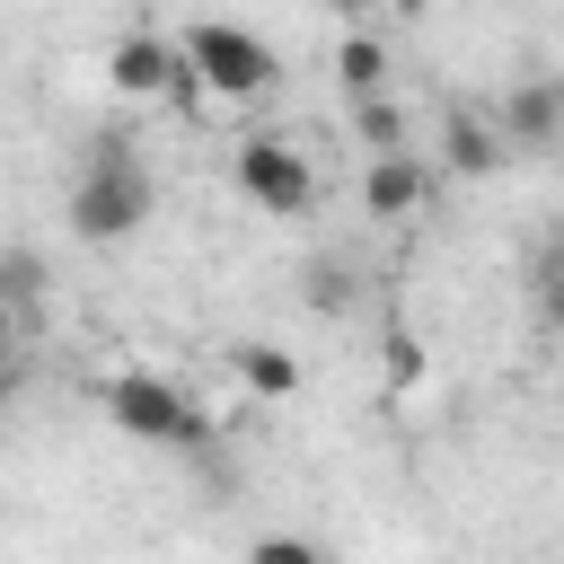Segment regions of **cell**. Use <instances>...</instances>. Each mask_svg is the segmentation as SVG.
Here are the masks:
<instances>
[{
	"label": "cell",
	"instance_id": "obj_2",
	"mask_svg": "<svg viewBox=\"0 0 564 564\" xmlns=\"http://www.w3.org/2000/svg\"><path fill=\"white\" fill-rule=\"evenodd\" d=\"M176 53H185V106H194V115H203V106H247V97H264V88L282 79L273 44H264L256 26H229V18H194V26L176 35Z\"/></svg>",
	"mask_w": 564,
	"mask_h": 564
},
{
	"label": "cell",
	"instance_id": "obj_5",
	"mask_svg": "<svg viewBox=\"0 0 564 564\" xmlns=\"http://www.w3.org/2000/svg\"><path fill=\"white\" fill-rule=\"evenodd\" d=\"M106 88H115V97H141V106H159V97L185 106V53H176V35L123 26V35L106 44Z\"/></svg>",
	"mask_w": 564,
	"mask_h": 564
},
{
	"label": "cell",
	"instance_id": "obj_6",
	"mask_svg": "<svg viewBox=\"0 0 564 564\" xmlns=\"http://www.w3.org/2000/svg\"><path fill=\"white\" fill-rule=\"evenodd\" d=\"M494 132H502V150H520V159L564 150V70H529V79H511L502 106H494Z\"/></svg>",
	"mask_w": 564,
	"mask_h": 564
},
{
	"label": "cell",
	"instance_id": "obj_15",
	"mask_svg": "<svg viewBox=\"0 0 564 564\" xmlns=\"http://www.w3.org/2000/svg\"><path fill=\"white\" fill-rule=\"evenodd\" d=\"M538 317L564 335V247H546V264H538Z\"/></svg>",
	"mask_w": 564,
	"mask_h": 564
},
{
	"label": "cell",
	"instance_id": "obj_18",
	"mask_svg": "<svg viewBox=\"0 0 564 564\" xmlns=\"http://www.w3.org/2000/svg\"><path fill=\"white\" fill-rule=\"evenodd\" d=\"M18 397H26V352H18V361H0V414H9Z\"/></svg>",
	"mask_w": 564,
	"mask_h": 564
},
{
	"label": "cell",
	"instance_id": "obj_9",
	"mask_svg": "<svg viewBox=\"0 0 564 564\" xmlns=\"http://www.w3.org/2000/svg\"><path fill=\"white\" fill-rule=\"evenodd\" d=\"M335 88H344V106L388 97V44H379L370 26H344V44H335Z\"/></svg>",
	"mask_w": 564,
	"mask_h": 564
},
{
	"label": "cell",
	"instance_id": "obj_13",
	"mask_svg": "<svg viewBox=\"0 0 564 564\" xmlns=\"http://www.w3.org/2000/svg\"><path fill=\"white\" fill-rule=\"evenodd\" d=\"M247 564H335L317 538H291V529H273V538H256L247 546Z\"/></svg>",
	"mask_w": 564,
	"mask_h": 564
},
{
	"label": "cell",
	"instance_id": "obj_1",
	"mask_svg": "<svg viewBox=\"0 0 564 564\" xmlns=\"http://www.w3.org/2000/svg\"><path fill=\"white\" fill-rule=\"evenodd\" d=\"M150 203H159V185H150L141 150L123 132H97L79 176H70V238L79 247H123V238H141Z\"/></svg>",
	"mask_w": 564,
	"mask_h": 564
},
{
	"label": "cell",
	"instance_id": "obj_16",
	"mask_svg": "<svg viewBox=\"0 0 564 564\" xmlns=\"http://www.w3.org/2000/svg\"><path fill=\"white\" fill-rule=\"evenodd\" d=\"M388 370H397V388L423 370V352H414V335H388Z\"/></svg>",
	"mask_w": 564,
	"mask_h": 564
},
{
	"label": "cell",
	"instance_id": "obj_12",
	"mask_svg": "<svg viewBox=\"0 0 564 564\" xmlns=\"http://www.w3.org/2000/svg\"><path fill=\"white\" fill-rule=\"evenodd\" d=\"M0 300H9V308H35V300H44V256H35V247H9V256H0Z\"/></svg>",
	"mask_w": 564,
	"mask_h": 564
},
{
	"label": "cell",
	"instance_id": "obj_17",
	"mask_svg": "<svg viewBox=\"0 0 564 564\" xmlns=\"http://www.w3.org/2000/svg\"><path fill=\"white\" fill-rule=\"evenodd\" d=\"M18 344H26V308L0 300V361H18Z\"/></svg>",
	"mask_w": 564,
	"mask_h": 564
},
{
	"label": "cell",
	"instance_id": "obj_11",
	"mask_svg": "<svg viewBox=\"0 0 564 564\" xmlns=\"http://www.w3.org/2000/svg\"><path fill=\"white\" fill-rule=\"evenodd\" d=\"M352 141H361L370 159H405V150H414V123H405L397 97H370V106H352Z\"/></svg>",
	"mask_w": 564,
	"mask_h": 564
},
{
	"label": "cell",
	"instance_id": "obj_3",
	"mask_svg": "<svg viewBox=\"0 0 564 564\" xmlns=\"http://www.w3.org/2000/svg\"><path fill=\"white\" fill-rule=\"evenodd\" d=\"M106 414H115V432H132L150 449H203L212 441V414L159 370H115L106 379Z\"/></svg>",
	"mask_w": 564,
	"mask_h": 564
},
{
	"label": "cell",
	"instance_id": "obj_7",
	"mask_svg": "<svg viewBox=\"0 0 564 564\" xmlns=\"http://www.w3.org/2000/svg\"><path fill=\"white\" fill-rule=\"evenodd\" d=\"M432 176H441V167H432L423 150L370 159V167H361V212H370V220H414V212L432 203Z\"/></svg>",
	"mask_w": 564,
	"mask_h": 564
},
{
	"label": "cell",
	"instance_id": "obj_4",
	"mask_svg": "<svg viewBox=\"0 0 564 564\" xmlns=\"http://www.w3.org/2000/svg\"><path fill=\"white\" fill-rule=\"evenodd\" d=\"M229 176H238V194H247L256 212H273V220H308V212H317V167H308V150L282 141V132H247V141L229 150Z\"/></svg>",
	"mask_w": 564,
	"mask_h": 564
},
{
	"label": "cell",
	"instance_id": "obj_10",
	"mask_svg": "<svg viewBox=\"0 0 564 564\" xmlns=\"http://www.w3.org/2000/svg\"><path fill=\"white\" fill-rule=\"evenodd\" d=\"M229 370H238V388H247V397H264V405H282V397H300V361H291L282 344H264V335H247V344H229Z\"/></svg>",
	"mask_w": 564,
	"mask_h": 564
},
{
	"label": "cell",
	"instance_id": "obj_8",
	"mask_svg": "<svg viewBox=\"0 0 564 564\" xmlns=\"http://www.w3.org/2000/svg\"><path fill=\"white\" fill-rule=\"evenodd\" d=\"M511 150H502V132H494V115H476V106H449L441 115V167L449 176H494Z\"/></svg>",
	"mask_w": 564,
	"mask_h": 564
},
{
	"label": "cell",
	"instance_id": "obj_14",
	"mask_svg": "<svg viewBox=\"0 0 564 564\" xmlns=\"http://www.w3.org/2000/svg\"><path fill=\"white\" fill-rule=\"evenodd\" d=\"M352 291H361V282H352V273H344L335 256H317V264H308V308H326V317H335V308H344Z\"/></svg>",
	"mask_w": 564,
	"mask_h": 564
}]
</instances>
